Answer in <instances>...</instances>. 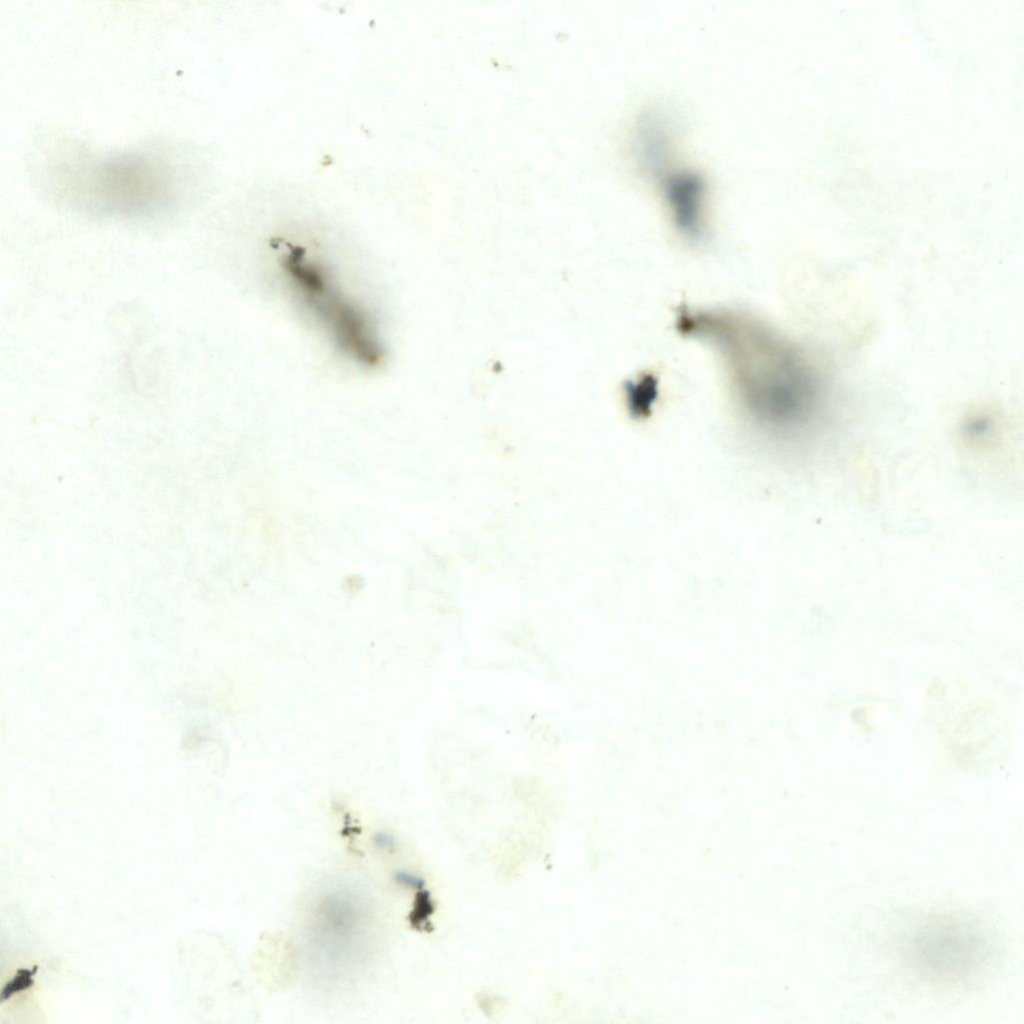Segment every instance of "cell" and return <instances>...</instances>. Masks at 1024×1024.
Instances as JSON below:
<instances>
[{
  "instance_id": "obj_8",
  "label": "cell",
  "mask_w": 1024,
  "mask_h": 1024,
  "mask_svg": "<svg viewBox=\"0 0 1024 1024\" xmlns=\"http://www.w3.org/2000/svg\"><path fill=\"white\" fill-rule=\"evenodd\" d=\"M373 841L376 846L382 850L390 851L397 847V841L395 837L386 832H378L374 835Z\"/></svg>"
},
{
  "instance_id": "obj_6",
  "label": "cell",
  "mask_w": 1024,
  "mask_h": 1024,
  "mask_svg": "<svg viewBox=\"0 0 1024 1024\" xmlns=\"http://www.w3.org/2000/svg\"><path fill=\"white\" fill-rule=\"evenodd\" d=\"M993 425L989 419L973 418L964 428V434L968 441L973 443H984L991 436Z\"/></svg>"
},
{
  "instance_id": "obj_4",
  "label": "cell",
  "mask_w": 1024,
  "mask_h": 1024,
  "mask_svg": "<svg viewBox=\"0 0 1024 1024\" xmlns=\"http://www.w3.org/2000/svg\"><path fill=\"white\" fill-rule=\"evenodd\" d=\"M659 183L677 229L689 239H701L706 229L703 178L694 171L674 168Z\"/></svg>"
},
{
  "instance_id": "obj_2",
  "label": "cell",
  "mask_w": 1024,
  "mask_h": 1024,
  "mask_svg": "<svg viewBox=\"0 0 1024 1024\" xmlns=\"http://www.w3.org/2000/svg\"><path fill=\"white\" fill-rule=\"evenodd\" d=\"M46 179L57 199L96 214L151 215L173 206L181 194L179 169L156 152L108 156L64 151L48 160Z\"/></svg>"
},
{
  "instance_id": "obj_5",
  "label": "cell",
  "mask_w": 1024,
  "mask_h": 1024,
  "mask_svg": "<svg viewBox=\"0 0 1024 1024\" xmlns=\"http://www.w3.org/2000/svg\"><path fill=\"white\" fill-rule=\"evenodd\" d=\"M674 127L669 117L648 112L639 119L634 135V155L648 176L660 181L673 166Z\"/></svg>"
},
{
  "instance_id": "obj_7",
  "label": "cell",
  "mask_w": 1024,
  "mask_h": 1024,
  "mask_svg": "<svg viewBox=\"0 0 1024 1024\" xmlns=\"http://www.w3.org/2000/svg\"><path fill=\"white\" fill-rule=\"evenodd\" d=\"M395 880L402 886L410 889L422 890L425 887V881L421 876L408 871L396 872Z\"/></svg>"
},
{
  "instance_id": "obj_1",
  "label": "cell",
  "mask_w": 1024,
  "mask_h": 1024,
  "mask_svg": "<svg viewBox=\"0 0 1024 1024\" xmlns=\"http://www.w3.org/2000/svg\"><path fill=\"white\" fill-rule=\"evenodd\" d=\"M676 324L681 334L716 352L740 412L763 440L796 449L825 425L827 378L797 342L753 316L729 309L682 306Z\"/></svg>"
},
{
  "instance_id": "obj_3",
  "label": "cell",
  "mask_w": 1024,
  "mask_h": 1024,
  "mask_svg": "<svg viewBox=\"0 0 1024 1024\" xmlns=\"http://www.w3.org/2000/svg\"><path fill=\"white\" fill-rule=\"evenodd\" d=\"M274 254L284 289L333 349L358 366H379L386 348L376 318L330 261L289 241L277 243Z\"/></svg>"
}]
</instances>
